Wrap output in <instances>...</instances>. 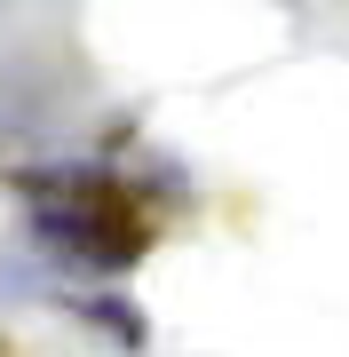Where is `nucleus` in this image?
Segmentation results:
<instances>
[]
</instances>
